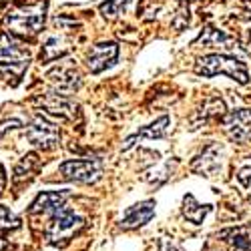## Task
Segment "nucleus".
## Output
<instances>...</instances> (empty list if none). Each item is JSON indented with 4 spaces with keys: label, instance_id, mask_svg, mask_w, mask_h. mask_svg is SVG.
I'll return each mask as SVG.
<instances>
[{
    "label": "nucleus",
    "instance_id": "obj_1",
    "mask_svg": "<svg viewBox=\"0 0 251 251\" xmlns=\"http://www.w3.org/2000/svg\"><path fill=\"white\" fill-rule=\"evenodd\" d=\"M45 18H47V0H40L36 4L18 6L10 10L4 18V25L10 28L8 32L20 36H34L45 26Z\"/></svg>",
    "mask_w": 251,
    "mask_h": 251
},
{
    "label": "nucleus",
    "instance_id": "obj_2",
    "mask_svg": "<svg viewBox=\"0 0 251 251\" xmlns=\"http://www.w3.org/2000/svg\"><path fill=\"white\" fill-rule=\"evenodd\" d=\"M195 73L201 76H215V75H227L229 78L237 80L239 85H247L249 82V73L245 62H241L235 56L229 54H207L197 60Z\"/></svg>",
    "mask_w": 251,
    "mask_h": 251
},
{
    "label": "nucleus",
    "instance_id": "obj_3",
    "mask_svg": "<svg viewBox=\"0 0 251 251\" xmlns=\"http://www.w3.org/2000/svg\"><path fill=\"white\" fill-rule=\"evenodd\" d=\"M85 227V219H82L76 211H73L71 207L62 205L50 215V221L47 225V241L50 245H67L80 229Z\"/></svg>",
    "mask_w": 251,
    "mask_h": 251
},
{
    "label": "nucleus",
    "instance_id": "obj_4",
    "mask_svg": "<svg viewBox=\"0 0 251 251\" xmlns=\"http://www.w3.org/2000/svg\"><path fill=\"white\" fill-rule=\"evenodd\" d=\"M30 52L10 32L0 34V76H20L28 67Z\"/></svg>",
    "mask_w": 251,
    "mask_h": 251
},
{
    "label": "nucleus",
    "instance_id": "obj_5",
    "mask_svg": "<svg viewBox=\"0 0 251 251\" xmlns=\"http://www.w3.org/2000/svg\"><path fill=\"white\" fill-rule=\"evenodd\" d=\"M58 173L67 181L95 183L102 177V163L100 159H71L58 167Z\"/></svg>",
    "mask_w": 251,
    "mask_h": 251
},
{
    "label": "nucleus",
    "instance_id": "obj_6",
    "mask_svg": "<svg viewBox=\"0 0 251 251\" xmlns=\"http://www.w3.org/2000/svg\"><path fill=\"white\" fill-rule=\"evenodd\" d=\"M26 139L34 145L38 149H45V151H50L58 145V139H60V131L58 127L49 121L45 115H36L30 125L26 127Z\"/></svg>",
    "mask_w": 251,
    "mask_h": 251
},
{
    "label": "nucleus",
    "instance_id": "obj_7",
    "mask_svg": "<svg viewBox=\"0 0 251 251\" xmlns=\"http://www.w3.org/2000/svg\"><path fill=\"white\" fill-rule=\"evenodd\" d=\"M207 251H251V231L245 227L223 229L209 239Z\"/></svg>",
    "mask_w": 251,
    "mask_h": 251
},
{
    "label": "nucleus",
    "instance_id": "obj_8",
    "mask_svg": "<svg viewBox=\"0 0 251 251\" xmlns=\"http://www.w3.org/2000/svg\"><path fill=\"white\" fill-rule=\"evenodd\" d=\"M223 131L233 143H247L251 139V109H237L223 117Z\"/></svg>",
    "mask_w": 251,
    "mask_h": 251
},
{
    "label": "nucleus",
    "instance_id": "obj_9",
    "mask_svg": "<svg viewBox=\"0 0 251 251\" xmlns=\"http://www.w3.org/2000/svg\"><path fill=\"white\" fill-rule=\"evenodd\" d=\"M221 167H223V151L215 143H209L207 147L191 161V171L199 173V175H205V177L219 175Z\"/></svg>",
    "mask_w": 251,
    "mask_h": 251
},
{
    "label": "nucleus",
    "instance_id": "obj_10",
    "mask_svg": "<svg viewBox=\"0 0 251 251\" xmlns=\"http://www.w3.org/2000/svg\"><path fill=\"white\" fill-rule=\"evenodd\" d=\"M119 58L117 43H99L87 54V67L91 73H100L104 69L113 67Z\"/></svg>",
    "mask_w": 251,
    "mask_h": 251
},
{
    "label": "nucleus",
    "instance_id": "obj_11",
    "mask_svg": "<svg viewBox=\"0 0 251 251\" xmlns=\"http://www.w3.org/2000/svg\"><path fill=\"white\" fill-rule=\"evenodd\" d=\"M153 217H155V201L147 199V201H141V203L131 205L127 211L123 213L121 227L123 229H139L143 225H147Z\"/></svg>",
    "mask_w": 251,
    "mask_h": 251
},
{
    "label": "nucleus",
    "instance_id": "obj_12",
    "mask_svg": "<svg viewBox=\"0 0 251 251\" xmlns=\"http://www.w3.org/2000/svg\"><path fill=\"white\" fill-rule=\"evenodd\" d=\"M47 76H49V80L52 82V87L60 95L62 93H73V91H76L80 87V75L71 65H58Z\"/></svg>",
    "mask_w": 251,
    "mask_h": 251
},
{
    "label": "nucleus",
    "instance_id": "obj_13",
    "mask_svg": "<svg viewBox=\"0 0 251 251\" xmlns=\"http://www.w3.org/2000/svg\"><path fill=\"white\" fill-rule=\"evenodd\" d=\"M67 199H69V191H45L32 201L28 213L30 215H52L58 207L67 203Z\"/></svg>",
    "mask_w": 251,
    "mask_h": 251
},
{
    "label": "nucleus",
    "instance_id": "obj_14",
    "mask_svg": "<svg viewBox=\"0 0 251 251\" xmlns=\"http://www.w3.org/2000/svg\"><path fill=\"white\" fill-rule=\"evenodd\" d=\"M38 102L43 104L50 115H58L65 119H75L78 115V104L75 100H71L67 95H60V93L47 95L43 99H38Z\"/></svg>",
    "mask_w": 251,
    "mask_h": 251
},
{
    "label": "nucleus",
    "instance_id": "obj_15",
    "mask_svg": "<svg viewBox=\"0 0 251 251\" xmlns=\"http://www.w3.org/2000/svg\"><path fill=\"white\" fill-rule=\"evenodd\" d=\"M169 125H171V119L167 117V115L159 117L157 121H153L151 125H147V127L139 129L133 137H129V139H127V143L123 145V151H129V149L133 147V145H135V141H137V139H161V137H165V135H167V131H169Z\"/></svg>",
    "mask_w": 251,
    "mask_h": 251
},
{
    "label": "nucleus",
    "instance_id": "obj_16",
    "mask_svg": "<svg viewBox=\"0 0 251 251\" xmlns=\"http://www.w3.org/2000/svg\"><path fill=\"white\" fill-rule=\"evenodd\" d=\"M225 113V102L219 97H211L203 102V107L195 113L193 121H191V129H199L203 125H207L211 119H217Z\"/></svg>",
    "mask_w": 251,
    "mask_h": 251
},
{
    "label": "nucleus",
    "instance_id": "obj_17",
    "mask_svg": "<svg viewBox=\"0 0 251 251\" xmlns=\"http://www.w3.org/2000/svg\"><path fill=\"white\" fill-rule=\"evenodd\" d=\"M69 49H71V40L67 36H62V34L49 36L43 43V49H40V60H45V62L56 60L60 56H65Z\"/></svg>",
    "mask_w": 251,
    "mask_h": 251
},
{
    "label": "nucleus",
    "instance_id": "obj_18",
    "mask_svg": "<svg viewBox=\"0 0 251 251\" xmlns=\"http://www.w3.org/2000/svg\"><path fill=\"white\" fill-rule=\"evenodd\" d=\"M209 211H211V207L197 203V199L193 195H185L183 197V217L187 221H191L193 225H201Z\"/></svg>",
    "mask_w": 251,
    "mask_h": 251
},
{
    "label": "nucleus",
    "instance_id": "obj_19",
    "mask_svg": "<svg viewBox=\"0 0 251 251\" xmlns=\"http://www.w3.org/2000/svg\"><path fill=\"white\" fill-rule=\"evenodd\" d=\"M38 165H40V161H38V155L36 153L25 155L23 159H20V163L16 165V169H14V181H20V179L28 177L30 173H34L38 169Z\"/></svg>",
    "mask_w": 251,
    "mask_h": 251
},
{
    "label": "nucleus",
    "instance_id": "obj_20",
    "mask_svg": "<svg viewBox=\"0 0 251 251\" xmlns=\"http://www.w3.org/2000/svg\"><path fill=\"white\" fill-rule=\"evenodd\" d=\"M199 43H203V45H209V47H217V45H221V47H225V49H229L227 45L231 43V38H229L223 30H217V28H207L201 36H199Z\"/></svg>",
    "mask_w": 251,
    "mask_h": 251
},
{
    "label": "nucleus",
    "instance_id": "obj_21",
    "mask_svg": "<svg viewBox=\"0 0 251 251\" xmlns=\"http://www.w3.org/2000/svg\"><path fill=\"white\" fill-rule=\"evenodd\" d=\"M18 227H20V219L10 211L8 207L0 205V233L12 231V229H18Z\"/></svg>",
    "mask_w": 251,
    "mask_h": 251
},
{
    "label": "nucleus",
    "instance_id": "obj_22",
    "mask_svg": "<svg viewBox=\"0 0 251 251\" xmlns=\"http://www.w3.org/2000/svg\"><path fill=\"white\" fill-rule=\"evenodd\" d=\"M131 0H107V2L100 4V12L102 16H109V18H115V16H121L125 12V8L129 6Z\"/></svg>",
    "mask_w": 251,
    "mask_h": 251
},
{
    "label": "nucleus",
    "instance_id": "obj_23",
    "mask_svg": "<svg viewBox=\"0 0 251 251\" xmlns=\"http://www.w3.org/2000/svg\"><path fill=\"white\" fill-rule=\"evenodd\" d=\"M18 127H23V121H18V119H12V121H6L0 125V137H2L8 129H18Z\"/></svg>",
    "mask_w": 251,
    "mask_h": 251
},
{
    "label": "nucleus",
    "instance_id": "obj_24",
    "mask_svg": "<svg viewBox=\"0 0 251 251\" xmlns=\"http://www.w3.org/2000/svg\"><path fill=\"white\" fill-rule=\"evenodd\" d=\"M4 187H6V173H4V169H2V165H0V195H2Z\"/></svg>",
    "mask_w": 251,
    "mask_h": 251
},
{
    "label": "nucleus",
    "instance_id": "obj_25",
    "mask_svg": "<svg viewBox=\"0 0 251 251\" xmlns=\"http://www.w3.org/2000/svg\"><path fill=\"white\" fill-rule=\"evenodd\" d=\"M4 245H6V243H4V239H0V251L4 249Z\"/></svg>",
    "mask_w": 251,
    "mask_h": 251
},
{
    "label": "nucleus",
    "instance_id": "obj_26",
    "mask_svg": "<svg viewBox=\"0 0 251 251\" xmlns=\"http://www.w3.org/2000/svg\"><path fill=\"white\" fill-rule=\"evenodd\" d=\"M181 2H189V0H181Z\"/></svg>",
    "mask_w": 251,
    "mask_h": 251
}]
</instances>
